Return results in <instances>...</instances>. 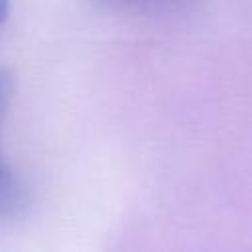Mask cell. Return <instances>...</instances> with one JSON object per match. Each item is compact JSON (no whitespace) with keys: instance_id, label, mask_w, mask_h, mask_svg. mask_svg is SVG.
<instances>
[{"instance_id":"3957f363","label":"cell","mask_w":252,"mask_h":252,"mask_svg":"<svg viewBox=\"0 0 252 252\" xmlns=\"http://www.w3.org/2000/svg\"><path fill=\"white\" fill-rule=\"evenodd\" d=\"M8 12H10V0H0V24H4Z\"/></svg>"},{"instance_id":"6da1fadb","label":"cell","mask_w":252,"mask_h":252,"mask_svg":"<svg viewBox=\"0 0 252 252\" xmlns=\"http://www.w3.org/2000/svg\"><path fill=\"white\" fill-rule=\"evenodd\" d=\"M14 94V75L8 69H0V128L8 112ZM28 203L26 185L14 173L10 163L0 152V219H12L24 211Z\"/></svg>"},{"instance_id":"7a4b0ae2","label":"cell","mask_w":252,"mask_h":252,"mask_svg":"<svg viewBox=\"0 0 252 252\" xmlns=\"http://www.w3.org/2000/svg\"><path fill=\"white\" fill-rule=\"evenodd\" d=\"M110 8H134V10H152V8H175L187 0H96Z\"/></svg>"}]
</instances>
